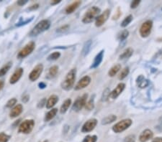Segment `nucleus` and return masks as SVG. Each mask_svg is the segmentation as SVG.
Masks as SVG:
<instances>
[{"mask_svg": "<svg viewBox=\"0 0 162 142\" xmlns=\"http://www.w3.org/2000/svg\"><path fill=\"white\" fill-rule=\"evenodd\" d=\"M76 75H77V70L71 69L66 74L64 81L61 83V88L65 90H70L74 87L76 80Z\"/></svg>", "mask_w": 162, "mask_h": 142, "instance_id": "obj_1", "label": "nucleus"}, {"mask_svg": "<svg viewBox=\"0 0 162 142\" xmlns=\"http://www.w3.org/2000/svg\"><path fill=\"white\" fill-rule=\"evenodd\" d=\"M50 26H51V22H50V21L48 20V19H43V20L39 22L38 23L33 27V29L31 30V32H30V35L31 37L38 36L40 33L45 32V30H48Z\"/></svg>", "mask_w": 162, "mask_h": 142, "instance_id": "obj_2", "label": "nucleus"}, {"mask_svg": "<svg viewBox=\"0 0 162 142\" xmlns=\"http://www.w3.org/2000/svg\"><path fill=\"white\" fill-rule=\"evenodd\" d=\"M100 13V8L97 7V6H92L90 9H89L84 14L83 19H82V22L85 24L91 23L94 19H97Z\"/></svg>", "mask_w": 162, "mask_h": 142, "instance_id": "obj_3", "label": "nucleus"}, {"mask_svg": "<svg viewBox=\"0 0 162 142\" xmlns=\"http://www.w3.org/2000/svg\"><path fill=\"white\" fill-rule=\"evenodd\" d=\"M34 126H35V121L32 119H27V120L24 121L19 126L18 132L20 133H24V134H29L33 130Z\"/></svg>", "mask_w": 162, "mask_h": 142, "instance_id": "obj_4", "label": "nucleus"}, {"mask_svg": "<svg viewBox=\"0 0 162 142\" xmlns=\"http://www.w3.org/2000/svg\"><path fill=\"white\" fill-rule=\"evenodd\" d=\"M132 120L130 119H123L116 124H115L113 127V131L115 133H121L127 129H128L131 125H132Z\"/></svg>", "mask_w": 162, "mask_h": 142, "instance_id": "obj_5", "label": "nucleus"}, {"mask_svg": "<svg viewBox=\"0 0 162 142\" xmlns=\"http://www.w3.org/2000/svg\"><path fill=\"white\" fill-rule=\"evenodd\" d=\"M35 48V44L34 42H30L27 43V45L19 52L18 55H17V58L19 59H22V58H25L28 56L29 55L31 54L32 51L34 50Z\"/></svg>", "mask_w": 162, "mask_h": 142, "instance_id": "obj_6", "label": "nucleus"}, {"mask_svg": "<svg viewBox=\"0 0 162 142\" xmlns=\"http://www.w3.org/2000/svg\"><path fill=\"white\" fill-rule=\"evenodd\" d=\"M153 27V22L151 20H147L142 24L140 27V35L142 38H147L151 32Z\"/></svg>", "mask_w": 162, "mask_h": 142, "instance_id": "obj_7", "label": "nucleus"}, {"mask_svg": "<svg viewBox=\"0 0 162 142\" xmlns=\"http://www.w3.org/2000/svg\"><path fill=\"white\" fill-rule=\"evenodd\" d=\"M87 97H88V95L84 94L82 96L78 98L74 104H73L72 109L78 112V111H81L84 107H85V105L87 103Z\"/></svg>", "mask_w": 162, "mask_h": 142, "instance_id": "obj_8", "label": "nucleus"}, {"mask_svg": "<svg viewBox=\"0 0 162 142\" xmlns=\"http://www.w3.org/2000/svg\"><path fill=\"white\" fill-rule=\"evenodd\" d=\"M43 70V65L42 64H38L35 66L29 75V79L30 81L33 82L37 80L40 76Z\"/></svg>", "mask_w": 162, "mask_h": 142, "instance_id": "obj_9", "label": "nucleus"}, {"mask_svg": "<svg viewBox=\"0 0 162 142\" xmlns=\"http://www.w3.org/2000/svg\"><path fill=\"white\" fill-rule=\"evenodd\" d=\"M110 15V9H106L105 12L102 13L101 14L98 16L97 17L96 21H95V25L96 27H101L106 22V21L108 20Z\"/></svg>", "mask_w": 162, "mask_h": 142, "instance_id": "obj_10", "label": "nucleus"}, {"mask_svg": "<svg viewBox=\"0 0 162 142\" xmlns=\"http://www.w3.org/2000/svg\"><path fill=\"white\" fill-rule=\"evenodd\" d=\"M97 124V120L96 119H92L87 121V122L84 123V124L82 126V131L83 133H88V132L92 131V130L95 129Z\"/></svg>", "mask_w": 162, "mask_h": 142, "instance_id": "obj_11", "label": "nucleus"}, {"mask_svg": "<svg viewBox=\"0 0 162 142\" xmlns=\"http://www.w3.org/2000/svg\"><path fill=\"white\" fill-rule=\"evenodd\" d=\"M91 82V77L88 75H85L83 77L80 79V80L78 81L77 85L74 87V89L76 90H79L81 89H83V88H85L86 87L90 85Z\"/></svg>", "mask_w": 162, "mask_h": 142, "instance_id": "obj_12", "label": "nucleus"}, {"mask_svg": "<svg viewBox=\"0 0 162 142\" xmlns=\"http://www.w3.org/2000/svg\"><path fill=\"white\" fill-rule=\"evenodd\" d=\"M125 85L124 83H120L118 84L115 87V88L113 91L110 92L108 98L115 99V98H118V97L121 94V93L123 91V90L125 89Z\"/></svg>", "mask_w": 162, "mask_h": 142, "instance_id": "obj_13", "label": "nucleus"}, {"mask_svg": "<svg viewBox=\"0 0 162 142\" xmlns=\"http://www.w3.org/2000/svg\"><path fill=\"white\" fill-rule=\"evenodd\" d=\"M22 74H23V69L22 67H19V68L17 69V70L14 71V73L12 74L10 79H9V83L15 84L16 83H17L19 80V79L21 78V77H22Z\"/></svg>", "mask_w": 162, "mask_h": 142, "instance_id": "obj_14", "label": "nucleus"}, {"mask_svg": "<svg viewBox=\"0 0 162 142\" xmlns=\"http://www.w3.org/2000/svg\"><path fill=\"white\" fill-rule=\"evenodd\" d=\"M22 111H23V107L21 104H17L14 106L11 110L10 113H9V117L11 119H15L17 116H19L22 114Z\"/></svg>", "mask_w": 162, "mask_h": 142, "instance_id": "obj_15", "label": "nucleus"}, {"mask_svg": "<svg viewBox=\"0 0 162 142\" xmlns=\"http://www.w3.org/2000/svg\"><path fill=\"white\" fill-rule=\"evenodd\" d=\"M153 133L150 129H146L140 133V136H139V140L140 142H146L153 137Z\"/></svg>", "mask_w": 162, "mask_h": 142, "instance_id": "obj_16", "label": "nucleus"}, {"mask_svg": "<svg viewBox=\"0 0 162 142\" xmlns=\"http://www.w3.org/2000/svg\"><path fill=\"white\" fill-rule=\"evenodd\" d=\"M103 55H104V51L103 50L100 52V53L97 55L96 57H95V60H94L93 63H92V66H91V67H92V68H95V67H98V66L100 65V63L102 62V61H103Z\"/></svg>", "mask_w": 162, "mask_h": 142, "instance_id": "obj_17", "label": "nucleus"}, {"mask_svg": "<svg viewBox=\"0 0 162 142\" xmlns=\"http://www.w3.org/2000/svg\"><path fill=\"white\" fill-rule=\"evenodd\" d=\"M58 101V97L56 95H52L49 97L46 102V108L47 109H52L55 105L57 103Z\"/></svg>", "mask_w": 162, "mask_h": 142, "instance_id": "obj_18", "label": "nucleus"}, {"mask_svg": "<svg viewBox=\"0 0 162 142\" xmlns=\"http://www.w3.org/2000/svg\"><path fill=\"white\" fill-rule=\"evenodd\" d=\"M81 3L82 2H81L80 1H74V2H73L72 4H71L70 5H69L66 8L65 12H66V14H71V13L74 12V11H75L79 6H80Z\"/></svg>", "mask_w": 162, "mask_h": 142, "instance_id": "obj_19", "label": "nucleus"}, {"mask_svg": "<svg viewBox=\"0 0 162 142\" xmlns=\"http://www.w3.org/2000/svg\"><path fill=\"white\" fill-rule=\"evenodd\" d=\"M58 113L57 109H52L51 111H48L45 116V121H50L52 120L55 116H56Z\"/></svg>", "mask_w": 162, "mask_h": 142, "instance_id": "obj_20", "label": "nucleus"}, {"mask_svg": "<svg viewBox=\"0 0 162 142\" xmlns=\"http://www.w3.org/2000/svg\"><path fill=\"white\" fill-rule=\"evenodd\" d=\"M71 104V100L70 98L66 99V101L63 103V104L61 105V109H60V112H61V114H65V113L68 111L69 108L70 107Z\"/></svg>", "mask_w": 162, "mask_h": 142, "instance_id": "obj_21", "label": "nucleus"}, {"mask_svg": "<svg viewBox=\"0 0 162 142\" xmlns=\"http://www.w3.org/2000/svg\"><path fill=\"white\" fill-rule=\"evenodd\" d=\"M137 84L140 88H144L148 85V81L142 75H140L137 78Z\"/></svg>", "mask_w": 162, "mask_h": 142, "instance_id": "obj_22", "label": "nucleus"}, {"mask_svg": "<svg viewBox=\"0 0 162 142\" xmlns=\"http://www.w3.org/2000/svg\"><path fill=\"white\" fill-rule=\"evenodd\" d=\"M120 69H121L120 65V64L115 65L114 66H113V67L110 68L109 72H108V75H109V76H110V77H114L115 75L116 74L119 72Z\"/></svg>", "mask_w": 162, "mask_h": 142, "instance_id": "obj_23", "label": "nucleus"}, {"mask_svg": "<svg viewBox=\"0 0 162 142\" xmlns=\"http://www.w3.org/2000/svg\"><path fill=\"white\" fill-rule=\"evenodd\" d=\"M133 50L132 48H129L128 49H126L125 50L123 51L122 54L120 55V59L123 60V59H127V58H129L131 57V55H133Z\"/></svg>", "mask_w": 162, "mask_h": 142, "instance_id": "obj_24", "label": "nucleus"}, {"mask_svg": "<svg viewBox=\"0 0 162 142\" xmlns=\"http://www.w3.org/2000/svg\"><path fill=\"white\" fill-rule=\"evenodd\" d=\"M11 67H12V62H8L6 65H4L1 69H0V77L4 76V75H6L7 73V72L10 70Z\"/></svg>", "mask_w": 162, "mask_h": 142, "instance_id": "obj_25", "label": "nucleus"}, {"mask_svg": "<svg viewBox=\"0 0 162 142\" xmlns=\"http://www.w3.org/2000/svg\"><path fill=\"white\" fill-rule=\"evenodd\" d=\"M117 119L116 116L115 115H110L108 116H107V117H105V119L103 120V122H102V124H104V125H106V124H111V123L114 122Z\"/></svg>", "mask_w": 162, "mask_h": 142, "instance_id": "obj_26", "label": "nucleus"}, {"mask_svg": "<svg viewBox=\"0 0 162 142\" xmlns=\"http://www.w3.org/2000/svg\"><path fill=\"white\" fill-rule=\"evenodd\" d=\"M58 72V67L56 65H53L50 67L49 71H48V75H50L51 77H54L57 75Z\"/></svg>", "mask_w": 162, "mask_h": 142, "instance_id": "obj_27", "label": "nucleus"}, {"mask_svg": "<svg viewBox=\"0 0 162 142\" xmlns=\"http://www.w3.org/2000/svg\"><path fill=\"white\" fill-rule=\"evenodd\" d=\"M132 20H133V16L131 15V14H130V15L128 16V17H126L125 18L123 19L122 23H121V27H127V26L131 22H132Z\"/></svg>", "mask_w": 162, "mask_h": 142, "instance_id": "obj_28", "label": "nucleus"}, {"mask_svg": "<svg viewBox=\"0 0 162 142\" xmlns=\"http://www.w3.org/2000/svg\"><path fill=\"white\" fill-rule=\"evenodd\" d=\"M130 72V70H129V67H125L123 70L121 71V72L120 73L119 75V79L120 80H123L124 78H125L128 75Z\"/></svg>", "mask_w": 162, "mask_h": 142, "instance_id": "obj_29", "label": "nucleus"}, {"mask_svg": "<svg viewBox=\"0 0 162 142\" xmlns=\"http://www.w3.org/2000/svg\"><path fill=\"white\" fill-rule=\"evenodd\" d=\"M61 57V53L59 52H54L51 53L48 57V60H56Z\"/></svg>", "mask_w": 162, "mask_h": 142, "instance_id": "obj_30", "label": "nucleus"}, {"mask_svg": "<svg viewBox=\"0 0 162 142\" xmlns=\"http://www.w3.org/2000/svg\"><path fill=\"white\" fill-rule=\"evenodd\" d=\"M94 107H95V103H94V99L92 98L88 102L86 103L85 109L86 110H88V111H92L94 109Z\"/></svg>", "mask_w": 162, "mask_h": 142, "instance_id": "obj_31", "label": "nucleus"}, {"mask_svg": "<svg viewBox=\"0 0 162 142\" xmlns=\"http://www.w3.org/2000/svg\"><path fill=\"white\" fill-rule=\"evenodd\" d=\"M97 140V136L93 135V136H87L85 138H84V140L82 142H96Z\"/></svg>", "mask_w": 162, "mask_h": 142, "instance_id": "obj_32", "label": "nucleus"}, {"mask_svg": "<svg viewBox=\"0 0 162 142\" xmlns=\"http://www.w3.org/2000/svg\"><path fill=\"white\" fill-rule=\"evenodd\" d=\"M9 138H10V136L7 135L4 132L0 133V142H8Z\"/></svg>", "mask_w": 162, "mask_h": 142, "instance_id": "obj_33", "label": "nucleus"}, {"mask_svg": "<svg viewBox=\"0 0 162 142\" xmlns=\"http://www.w3.org/2000/svg\"><path fill=\"white\" fill-rule=\"evenodd\" d=\"M128 35H129V32L128 31V30H123V31L121 32L119 35L120 40L123 41V40H125L126 38H128Z\"/></svg>", "mask_w": 162, "mask_h": 142, "instance_id": "obj_34", "label": "nucleus"}, {"mask_svg": "<svg viewBox=\"0 0 162 142\" xmlns=\"http://www.w3.org/2000/svg\"><path fill=\"white\" fill-rule=\"evenodd\" d=\"M16 103H17V99H16V98H11V99L9 100V101H8V102L6 103V108L14 107V106H15Z\"/></svg>", "mask_w": 162, "mask_h": 142, "instance_id": "obj_35", "label": "nucleus"}, {"mask_svg": "<svg viewBox=\"0 0 162 142\" xmlns=\"http://www.w3.org/2000/svg\"><path fill=\"white\" fill-rule=\"evenodd\" d=\"M135 135H129L125 138L124 142H135Z\"/></svg>", "mask_w": 162, "mask_h": 142, "instance_id": "obj_36", "label": "nucleus"}, {"mask_svg": "<svg viewBox=\"0 0 162 142\" xmlns=\"http://www.w3.org/2000/svg\"><path fill=\"white\" fill-rule=\"evenodd\" d=\"M140 1H139V0H135V1H133L132 2H131L130 7L132 8V9H135V8L137 7V6L140 4Z\"/></svg>", "mask_w": 162, "mask_h": 142, "instance_id": "obj_37", "label": "nucleus"}, {"mask_svg": "<svg viewBox=\"0 0 162 142\" xmlns=\"http://www.w3.org/2000/svg\"><path fill=\"white\" fill-rule=\"evenodd\" d=\"M69 25H64V26H63V27L58 28L57 30V32H64V31H66V30H67L68 29H69Z\"/></svg>", "mask_w": 162, "mask_h": 142, "instance_id": "obj_38", "label": "nucleus"}, {"mask_svg": "<svg viewBox=\"0 0 162 142\" xmlns=\"http://www.w3.org/2000/svg\"><path fill=\"white\" fill-rule=\"evenodd\" d=\"M45 104H46V101H45V98H43V100H41V101H40V102H39L38 105V108L43 107V106H45Z\"/></svg>", "mask_w": 162, "mask_h": 142, "instance_id": "obj_39", "label": "nucleus"}, {"mask_svg": "<svg viewBox=\"0 0 162 142\" xmlns=\"http://www.w3.org/2000/svg\"><path fill=\"white\" fill-rule=\"evenodd\" d=\"M29 99H30V96H28V95H25L24 96H22V101H23L24 103H27V101H29Z\"/></svg>", "mask_w": 162, "mask_h": 142, "instance_id": "obj_40", "label": "nucleus"}, {"mask_svg": "<svg viewBox=\"0 0 162 142\" xmlns=\"http://www.w3.org/2000/svg\"><path fill=\"white\" fill-rule=\"evenodd\" d=\"M27 2V0H25V1H17V4L19 6H22L24 5V4H25Z\"/></svg>", "mask_w": 162, "mask_h": 142, "instance_id": "obj_41", "label": "nucleus"}, {"mask_svg": "<svg viewBox=\"0 0 162 142\" xmlns=\"http://www.w3.org/2000/svg\"><path fill=\"white\" fill-rule=\"evenodd\" d=\"M152 142H162V138L161 137H157L152 141Z\"/></svg>", "mask_w": 162, "mask_h": 142, "instance_id": "obj_42", "label": "nucleus"}, {"mask_svg": "<svg viewBox=\"0 0 162 142\" xmlns=\"http://www.w3.org/2000/svg\"><path fill=\"white\" fill-rule=\"evenodd\" d=\"M39 87H40V88H45V87H46V85L44 83H39Z\"/></svg>", "mask_w": 162, "mask_h": 142, "instance_id": "obj_43", "label": "nucleus"}, {"mask_svg": "<svg viewBox=\"0 0 162 142\" xmlns=\"http://www.w3.org/2000/svg\"><path fill=\"white\" fill-rule=\"evenodd\" d=\"M38 4H35V5H33V6H32L30 8V9H38Z\"/></svg>", "mask_w": 162, "mask_h": 142, "instance_id": "obj_44", "label": "nucleus"}, {"mask_svg": "<svg viewBox=\"0 0 162 142\" xmlns=\"http://www.w3.org/2000/svg\"><path fill=\"white\" fill-rule=\"evenodd\" d=\"M4 82H3L2 80H0V90L2 89L3 87H4Z\"/></svg>", "mask_w": 162, "mask_h": 142, "instance_id": "obj_45", "label": "nucleus"}, {"mask_svg": "<svg viewBox=\"0 0 162 142\" xmlns=\"http://www.w3.org/2000/svg\"><path fill=\"white\" fill-rule=\"evenodd\" d=\"M60 2H61V1H57V0H55V1H52L51 4H52V5H54V4H58V3H60Z\"/></svg>", "mask_w": 162, "mask_h": 142, "instance_id": "obj_46", "label": "nucleus"}, {"mask_svg": "<svg viewBox=\"0 0 162 142\" xmlns=\"http://www.w3.org/2000/svg\"><path fill=\"white\" fill-rule=\"evenodd\" d=\"M43 142H48V141H47V140H45V141H43Z\"/></svg>", "mask_w": 162, "mask_h": 142, "instance_id": "obj_47", "label": "nucleus"}]
</instances>
